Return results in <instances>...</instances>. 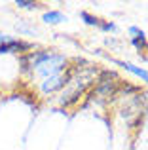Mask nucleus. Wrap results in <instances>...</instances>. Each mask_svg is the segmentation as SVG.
<instances>
[{"mask_svg": "<svg viewBox=\"0 0 148 150\" xmlns=\"http://www.w3.org/2000/svg\"><path fill=\"white\" fill-rule=\"evenodd\" d=\"M67 70H68V59L65 57L63 53L51 51V53L48 55V59L34 70V74H36L40 80H44V78L55 76V74H63V72H67Z\"/></svg>", "mask_w": 148, "mask_h": 150, "instance_id": "f257e3e1", "label": "nucleus"}, {"mask_svg": "<svg viewBox=\"0 0 148 150\" xmlns=\"http://www.w3.org/2000/svg\"><path fill=\"white\" fill-rule=\"evenodd\" d=\"M70 76H72V67H68L67 72L44 78V80L40 82V86H38V89H40L42 95H55V93H61L65 89V86L68 84Z\"/></svg>", "mask_w": 148, "mask_h": 150, "instance_id": "f03ea898", "label": "nucleus"}, {"mask_svg": "<svg viewBox=\"0 0 148 150\" xmlns=\"http://www.w3.org/2000/svg\"><path fill=\"white\" fill-rule=\"evenodd\" d=\"M32 50H34L32 42L21 40V38H19V40L13 38L10 44L0 46V55H4V53H21V55H25V53H29V51H32Z\"/></svg>", "mask_w": 148, "mask_h": 150, "instance_id": "7ed1b4c3", "label": "nucleus"}, {"mask_svg": "<svg viewBox=\"0 0 148 150\" xmlns=\"http://www.w3.org/2000/svg\"><path fill=\"white\" fill-rule=\"evenodd\" d=\"M112 63L118 65V67H122L123 70L131 72L133 76H137L139 80H142V82L148 84V70H144L142 67H137V65H133V63H129V61H120V59H112Z\"/></svg>", "mask_w": 148, "mask_h": 150, "instance_id": "20e7f679", "label": "nucleus"}, {"mask_svg": "<svg viewBox=\"0 0 148 150\" xmlns=\"http://www.w3.org/2000/svg\"><path fill=\"white\" fill-rule=\"evenodd\" d=\"M42 21H44L46 25H59V23L68 21V17L59 10H48V11L42 13Z\"/></svg>", "mask_w": 148, "mask_h": 150, "instance_id": "39448f33", "label": "nucleus"}, {"mask_svg": "<svg viewBox=\"0 0 148 150\" xmlns=\"http://www.w3.org/2000/svg\"><path fill=\"white\" fill-rule=\"evenodd\" d=\"M15 29H17L19 34H23V36H30V34L36 33V27L29 25V21H27V19H21V21L15 25Z\"/></svg>", "mask_w": 148, "mask_h": 150, "instance_id": "423d86ee", "label": "nucleus"}, {"mask_svg": "<svg viewBox=\"0 0 148 150\" xmlns=\"http://www.w3.org/2000/svg\"><path fill=\"white\" fill-rule=\"evenodd\" d=\"M80 17L84 19V23L89 25V27H99V23H101V19L95 17V15H91L89 11H80Z\"/></svg>", "mask_w": 148, "mask_h": 150, "instance_id": "0eeeda50", "label": "nucleus"}, {"mask_svg": "<svg viewBox=\"0 0 148 150\" xmlns=\"http://www.w3.org/2000/svg\"><path fill=\"white\" fill-rule=\"evenodd\" d=\"M97 29H101L103 33H116V30H118V25L112 23V21H103V19H101V23H99Z\"/></svg>", "mask_w": 148, "mask_h": 150, "instance_id": "6e6552de", "label": "nucleus"}, {"mask_svg": "<svg viewBox=\"0 0 148 150\" xmlns=\"http://www.w3.org/2000/svg\"><path fill=\"white\" fill-rule=\"evenodd\" d=\"M15 6L21 8V10H36L38 2H32V0H15Z\"/></svg>", "mask_w": 148, "mask_h": 150, "instance_id": "1a4fd4ad", "label": "nucleus"}]
</instances>
